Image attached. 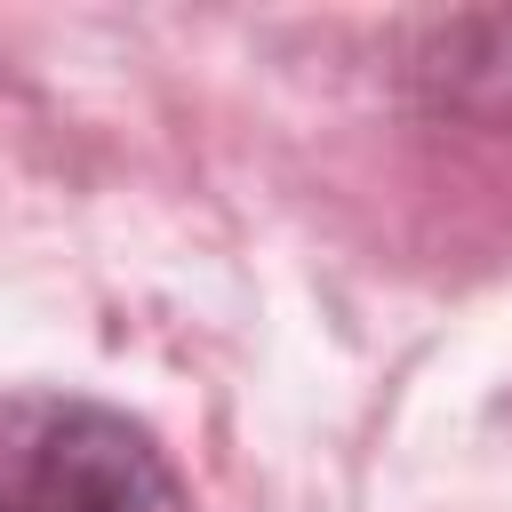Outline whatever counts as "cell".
<instances>
[{"label": "cell", "instance_id": "cell-1", "mask_svg": "<svg viewBox=\"0 0 512 512\" xmlns=\"http://www.w3.org/2000/svg\"><path fill=\"white\" fill-rule=\"evenodd\" d=\"M0 512H192L160 440L88 392H0Z\"/></svg>", "mask_w": 512, "mask_h": 512}]
</instances>
